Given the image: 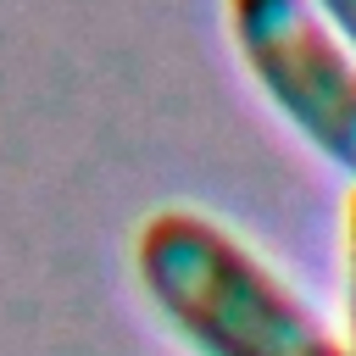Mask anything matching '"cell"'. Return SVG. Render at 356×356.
I'll use <instances>...</instances> for the list:
<instances>
[{
	"instance_id": "7a4b0ae2",
	"label": "cell",
	"mask_w": 356,
	"mask_h": 356,
	"mask_svg": "<svg viewBox=\"0 0 356 356\" xmlns=\"http://www.w3.org/2000/svg\"><path fill=\"white\" fill-rule=\"evenodd\" d=\"M228 28L256 89L356 178V56L312 0H228Z\"/></svg>"
},
{
	"instance_id": "277c9868",
	"label": "cell",
	"mask_w": 356,
	"mask_h": 356,
	"mask_svg": "<svg viewBox=\"0 0 356 356\" xmlns=\"http://www.w3.org/2000/svg\"><path fill=\"white\" fill-rule=\"evenodd\" d=\"M317 11H323V22L345 39V50L356 56V0H312Z\"/></svg>"
},
{
	"instance_id": "6da1fadb",
	"label": "cell",
	"mask_w": 356,
	"mask_h": 356,
	"mask_svg": "<svg viewBox=\"0 0 356 356\" xmlns=\"http://www.w3.org/2000/svg\"><path fill=\"white\" fill-rule=\"evenodd\" d=\"M139 289L195 356H350L239 234L206 211H156L134 245Z\"/></svg>"
},
{
	"instance_id": "3957f363",
	"label": "cell",
	"mask_w": 356,
	"mask_h": 356,
	"mask_svg": "<svg viewBox=\"0 0 356 356\" xmlns=\"http://www.w3.org/2000/svg\"><path fill=\"white\" fill-rule=\"evenodd\" d=\"M345 350L356 356V184L345 195Z\"/></svg>"
}]
</instances>
